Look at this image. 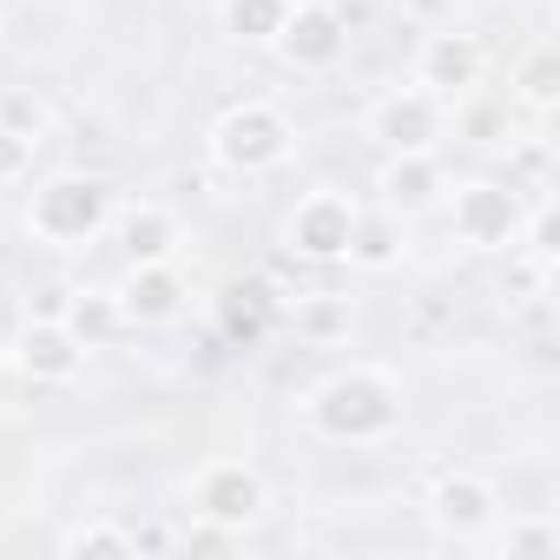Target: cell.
<instances>
[{"label": "cell", "instance_id": "obj_1", "mask_svg": "<svg viewBox=\"0 0 560 560\" xmlns=\"http://www.w3.org/2000/svg\"><path fill=\"white\" fill-rule=\"evenodd\" d=\"M304 422L337 448H370V442H389L402 429V389H396V376L350 363L304 396Z\"/></svg>", "mask_w": 560, "mask_h": 560}, {"label": "cell", "instance_id": "obj_2", "mask_svg": "<svg viewBox=\"0 0 560 560\" xmlns=\"http://www.w3.org/2000/svg\"><path fill=\"white\" fill-rule=\"evenodd\" d=\"M113 211H119L113 178H100V172H60V178H47L34 191L27 231L40 244H54V250H80V244H93L113 224Z\"/></svg>", "mask_w": 560, "mask_h": 560}, {"label": "cell", "instance_id": "obj_3", "mask_svg": "<svg viewBox=\"0 0 560 560\" xmlns=\"http://www.w3.org/2000/svg\"><path fill=\"white\" fill-rule=\"evenodd\" d=\"M291 145H298V126H291L284 106H270V100H244V106H231L211 126V159L224 172H237V178L277 172V165L291 159Z\"/></svg>", "mask_w": 560, "mask_h": 560}, {"label": "cell", "instance_id": "obj_4", "mask_svg": "<svg viewBox=\"0 0 560 560\" xmlns=\"http://www.w3.org/2000/svg\"><path fill=\"white\" fill-rule=\"evenodd\" d=\"M270 47L291 73H330L350 54V21H343L337 0H291V14H284Z\"/></svg>", "mask_w": 560, "mask_h": 560}, {"label": "cell", "instance_id": "obj_5", "mask_svg": "<svg viewBox=\"0 0 560 560\" xmlns=\"http://www.w3.org/2000/svg\"><path fill=\"white\" fill-rule=\"evenodd\" d=\"M521 218H527L521 191L514 185H494V178L462 185L455 205H448V224H455V237L468 250H514L521 244Z\"/></svg>", "mask_w": 560, "mask_h": 560}, {"label": "cell", "instance_id": "obj_6", "mask_svg": "<svg viewBox=\"0 0 560 560\" xmlns=\"http://www.w3.org/2000/svg\"><path fill=\"white\" fill-rule=\"evenodd\" d=\"M442 126H448V100L422 93L416 80L396 86V93H383V100L370 106V119H363V132H370L383 152H435Z\"/></svg>", "mask_w": 560, "mask_h": 560}, {"label": "cell", "instance_id": "obj_7", "mask_svg": "<svg viewBox=\"0 0 560 560\" xmlns=\"http://www.w3.org/2000/svg\"><path fill=\"white\" fill-rule=\"evenodd\" d=\"M350 224H357V198L304 191L284 218V250L304 257V264H343L350 257Z\"/></svg>", "mask_w": 560, "mask_h": 560}, {"label": "cell", "instance_id": "obj_8", "mask_svg": "<svg viewBox=\"0 0 560 560\" xmlns=\"http://www.w3.org/2000/svg\"><path fill=\"white\" fill-rule=\"evenodd\" d=\"M264 508H270V488H264V475L244 468V462H211V468H198V481H191V514H198V521H218V527H231V534H244L250 521H264Z\"/></svg>", "mask_w": 560, "mask_h": 560}, {"label": "cell", "instance_id": "obj_9", "mask_svg": "<svg viewBox=\"0 0 560 560\" xmlns=\"http://www.w3.org/2000/svg\"><path fill=\"white\" fill-rule=\"evenodd\" d=\"M481 73H488V47H481L475 34H462V27H435V34L416 47V86L435 93V100L475 93Z\"/></svg>", "mask_w": 560, "mask_h": 560}, {"label": "cell", "instance_id": "obj_10", "mask_svg": "<svg viewBox=\"0 0 560 560\" xmlns=\"http://www.w3.org/2000/svg\"><path fill=\"white\" fill-rule=\"evenodd\" d=\"M494 514H501V494H494L488 475H475V468H442V475H435V488H429V521H435L448 540L488 534Z\"/></svg>", "mask_w": 560, "mask_h": 560}, {"label": "cell", "instance_id": "obj_11", "mask_svg": "<svg viewBox=\"0 0 560 560\" xmlns=\"http://www.w3.org/2000/svg\"><path fill=\"white\" fill-rule=\"evenodd\" d=\"M119 311H126V330H159V324H178L185 317V277H178V257L165 264H126L119 277Z\"/></svg>", "mask_w": 560, "mask_h": 560}, {"label": "cell", "instance_id": "obj_12", "mask_svg": "<svg viewBox=\"0 0 560 560\" xmlns=\"http://www.w3.org/2000/svg\"><path fill=\"white\" fill-rule=\"evenodd\" d=\"M14 363H21L27 383H73L86 370V343L60 317H27V330L14 343Z\"/></svg>", "mask_w": 560, "mask_h": 560}, {"label": "cell", "instance_id": "obj_13", "mask_svg": "<svg viewBox=\"0 0 560 560\" xmlns=\"http://www.w3.org/2000/svg\"><path fill=\"white\" fill-rule=\"evenodd\" d=\"M442 159L435 152H383L376 165V205H389L396 218H416L442 198Z\"/></svg>", "mask_w": 560, "mask_h": 560}, {"label": "cell", "instance_id": "obj_14", "mask_svg": "<svg viewBox=\"0 0 560 560\" xmlns=\"http://www.w3.org/2000/svg\"><path fill=\"white\" fill-rule=\"evenodd\" d=\"M113 224H119L126 264H165V257H178V218L165 205H126V211H113Z\"/></svg>", "mask_w": 560, "mask_h": 560}, {"label": "cell", "instance_id": "obj_15", "mask_svg": "<svg viewBox=\"0 0 560 560\" xmlns=\"http://www.w3.org/2000/svg\"><path fill=\"white\" fill-rule=\"evenodd\" d=\"M402 244H409V231H402V218H396L389 205H357L350 257H343V264H357V270H389V264H402Z\"/></svg>", "mask_w": 560, "mask_h": 560}, {"label": "cell", "instance_id": "obj_16", "mask_svg": "<svg viewBox=\"0 0 560 560\" xmlns=\"http://www.w3.org/2000/svg\"><path fill=\"white\" fill-rule=\"evenodd\" d=\"M60 324H67L86 350H106V343H119V337H126V311H119V298H113V291H73V298H67V311H60Z\"/></svg>", "mask_w": 560, "mask_h": 560}, {"label": "cell", "instance_id": "obj_17", "mask_svg": "<svg viewBox=\"0 0 560 560\" xmlns=\"http://www.w3.org/2000/svg\"><path fill=\"white\" fill-rule=\"evenodd\" d=\"M350 324H357V311H350V298H337V291H304V298L291 304V330H298L304 343H343Z\"/></svg>", "mask_w": 560, "mask_h": 560}, {"label": "cell", "instance_id": "obj_18", "mask_svg": "<svg viewBox=\"0 0 560 560\" xmlns=\"http://www.w3.org/2000/svg\"><path fill=\"white\" fill-rule=\"evenodd\" d=\"M284 14H291V0H224V8H218L224 34L244 40V47H270L277 27H284Z\"/></svg>", "mask_w": 560, "mask_h": 560}, {"label": "cell", "instance_id": "obj_19", "mask_svg": "<svg viewBox=\"0 0 560 560\" xmlns=\"http://www.w3.org/2000/svg\"><path fill=\"white\" fill-rule=\"evenodd\" d=\"M514 100H521L527 113H540V119L560 106V54H553L547 40H540V47L514 67Z\"/></svg>", "mask_w": 560, "mask_h": 560}, {"label": "cell", "instance_id": "obj_20", "mask_svg": "<svg viewBox=\"0 0 560 560\" xmlns=\"http://www.w3.org/2000/svg\"><path fill=\"white\" fill-rule=\"evenodd\" d=\"M60 553H67V560H86V553L126 560V553H132V527H126V521H80L73 534H60Z\"/></svg>", "mask_w": 560, "mask_h": 560}, {"label": "cell", "instance_id": "obj_21", "mask_svg": "<svg viewBox=\"0 0 560 560\" xmlns=\"http://www.w3.org/2000/svg\"><path fill=\"white\" fill-rule=\"evenodd\" d=\"M494 553H508V560H547V553H560V527L540 514V521H514L501 540H494Z\"/></svg>", "mask_w": 560, "mask_h": 560}, {"label": "cell", "instance_id": "obj_22", "mask_svg": "<svg viewBox=\"0 0 560 560\" xmlns=\"http://www.w3.org/2000/svg\"><path fill=\"white\" fill-rule=\"evenodd\" d=\"M0 126L40 145V139H47V126H54V113H47V100H34V93H0Z\"/></svg>", "mask_w": 560, "mask_h": 560}, {"label": "cell", "instance_id": "obj_23", "mask_svg": "<svg viewBox=\"0 0 560 560\" xmlns=\"http://www.w3.org/2000/svg\"><path fill=\"white\" fill-rule=\"evenodd\" d=\"M34 139H21V132H8V126H0V185H21L27 172H34Z\"/></svg>", "mask_w": 560, "mask_h": 560}, {"label": "cell", "instance_id": "obj_24", "mask_svg": "<svg viewBox=\"0 0 560 560\" xmlns=\"http://www.w3.org/2000/svg\"><path fill=\"white\" fill-rule=\"evenodd\" d=\"M132 527V553H172V534L159 521H126Z\"/></svg>", "mask_w": 560, "mask_h": 560}, {"label": "cell", "instance_id": "obj_25", "mask_svg": "<svg viewBox=\"0 0 560 560\" xmlns=\"http://www.w3.org/2000/svg\"><path fill=\"white\" fill-rule=\"evenodd\" d=\"M435 8H442V0H416V14H435Z\"/></svg>", "mask_w": 560, "mask_h": 560}]
</instances>
